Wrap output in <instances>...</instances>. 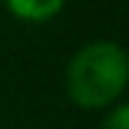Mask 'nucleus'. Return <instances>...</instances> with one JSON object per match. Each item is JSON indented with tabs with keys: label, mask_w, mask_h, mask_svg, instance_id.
<instances>
[{
	"label": "nucleus",
	"mask_w": 129,
	"mask_h": 129,
	"mask_svg": "<svg viewBox=\"0 0 129 129\" xmlns=\"http://www.w3.org/2000/svg\"><path fill=\"white\" fill-rule=\"evenodd\" d=\"M11 13L26 21H45L53 19L58 11L63 8V0H5Z\"/></svg>",
	"instance_id": "obj_2"
},
{
	"label": "nucleus",
	"mask_w": 129,
	"mask_h": 129,
	"mask_svg": "<svg viewBox=\"0 0 129 129\" xmlns=\"http://www.w3.org/2000/svg\"><path fill=\"white\" fill-rule=\"evenodd\" d=\"M129 55L111 40L84 45L71 58L66 71V87L74 103L82 108H103L126 87Z\"/></svg>",
	"instance_id": "obj_1"
},
{
	"label": "nucleus",
	"mask_w": 129,
	"mask_h": 129,
	"mask_svg": "<svg viewBox=\"0 0 129 129\" xmlns=\"http://www.w3.org/2000/svg\"><path fill=\"white\" fill-rule=\"evenodd\" d=\"M103 129H129V103H121L105 116Z\"/></svg>",
	"instance_id": "obj_3"
}]
</instances>
